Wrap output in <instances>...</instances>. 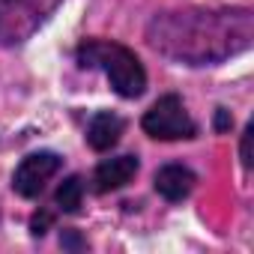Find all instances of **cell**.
<instances>
[{
    "mask_svg": "<svg viewBox=\"0 0 254 254\" xmlns=\"http://www.w3.org/2000/svg\"><path fill=\"white\" fill-rule=\"evenodd\" d=\"M123 129L126 123L120 114L114 111H99L93 114V120L87 123V144L96 150V153H108L111 147H117V141L123 138Z\"/></svg>",
    "mask_w": 254,
    "mask_h": 254,
    "instance_id": "6",
    "label": "cell"
},
{
    "mask_svg": "<svg viewBox=\"0 0 254 254\" xmlns=\"http://www.w3.org/2000/svg\"><path fill=\"white\" fill-rule=\"evenodd\" d=\"M81 200H84V180L81 177H66L54 191V206L60 212H78Z\"/></svg>",
    "mask_w": 254,
    "mask_h": 254,
    "instance_id": "7",
    "label": "cell"
},
{
    "mask_svg": "<svg viewBox=\"0 0 254 254\" xmlns=\"http://www.w3.org/2000/svg\"><path fill=\"white\" fill-rule=\"evenodd\" d=\"M251 138H254V126L248 123L242 132V165L245 168H251Z\"/></svg>",
    "mask_w": 254,
    "mask_h": 254,
    "instance_id": "9",
    "label": "cell"
},
{
    "mask_svg": "<svg viewBox=\"0 0 254 254\" xmlns=\"http://www.w3.org/2000/svg\"><path fill=\"white\" fill-rule=\"evenodd\" d=\"M24 0H0V9H12V6H21Z\"/></svg>",
    "mask_w": 254,
    "mask_h": 254,
    "instance_id": "12",
    "label": "cell"
},
{
    "mask_svg": "<svg viewBox=\"0 0 254 254\" xmlns=\"http://www.w3.org/2000/svg\"><path fill=\"white\" fill-rule=\"evenodd\" d=\"M63 168V159L57 153H30L12 174V189L21 194V197H39L42 189L51 183V177H57Z\"/></svg>",
    "mask_w": 254,
    "mask_h": 254,
    "instance_id": "3",
    "label": "cell"
},
{
    "mask_svg": "<svg viewBox=\"0 0 254 254\" xmlns=\"http://www.w3.org/2000/svg\"><path fill=\"white\" fill-rule=\"evenodd\" d=\"M153 186H156V191H159L165 200H174V203H177V200H186V197L194 191L197 177H194V171H189L186 165H165V168L156 171Z\"/></svg>",
    "mask_w": 254,
    "mask_h": 254,
    "instance_id": "5",
    "label": "cell"
},
{
    "mask_svg": "<svg viewBox=\"0 0 254 254\" xmlns=\"http://www.w3.org/2000/svg\"><path fill=\"white\" fill-rule=\"evenodd\" d=\"M60 245H63V248H84L87 242H84V239H81L75 230H63V236H60Z\"/></svg>",
    "mask_w": 254,
    "mask_h": 254,
    "instance_id": "10",
    "label": "cell"
},
{
    "mask_svg": "<svg viewBox=\"0 0 254 254\" xmlns=\"http://www.w3.org/2000/svg\"><path fill=\"white\" fill-rule=\"evenodd\" d=\"M78 63L84 69H102L123 99H138L147 90V72L141 60L135 57V51H129L120 42L87 39L78 45Z\"/></svg>",
    "mask_w": 254,
    "mask_h": 254,
    "instance_id": "1",
    "label": "cell"
},
{
    "mask_svg": "<svg viewBox=\"0 0 254 254\" xmlns=\"http://www.w3.org/2000/svg\"><path fill=\"white\" fill-rule=\"evenodd\" d=\"M230 126H233V117H230V111L218 108V111H215V132H227Z\"/></svg>",
    "mask_w": 254,
    "mask_h": 254,
    "instance_id": "11",
    "label": "cell"
},
{
    "mask_svg": "<svg viewBox=\"0 0 254 254\" xmlns=\"http://www.w3.org/2000/svg\"><path fill=\"white\" fill-rule=\"evenodd\" d=\"M141 162L138 156L126 153V156H114V159H105L96 171H93V191L99 194H108V191H117L123 186H129L138 174Z\"/></svg>",
    "mask_w": 254,
    "mask_h": 254,
    "instance_id": "4",
    "label": "cell"
},
{
    "mask_svg": "<svg viewBox=\"0 0 254 254\" xmlns=\"http://www.w3.org/2000/svg\"><path fill=\"white\" fill-rule=\"evenodd\" d=\"M144 132L156 141H189L197 135V123L189 117L180 96H162L141 120Z\"/></svg>",
    "mask_w": 254,
    "mask_h": 254,
    "instance_id": "2",
    "label": "cell"
},
{
    "mask_svg": "<svg viewBox=\"0 0 254 254\" xmlns=\"http://www.w3.org/2000/svg\"><path fill=\"white\" fill-rule=\"evenodd\" d=\"M51 224H54V212H51V209H39V212H33V218H30V233H33V236H45Z\"/></svg>",
    "mask_w": 254,
    "mask_h": 254,
    "instance_id": "8",
    "label": "cell"
}]
</instances>
